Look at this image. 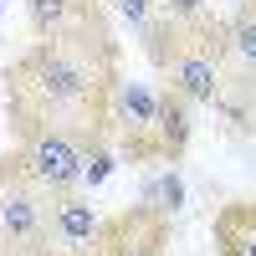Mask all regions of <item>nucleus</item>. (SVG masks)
<instances>
[{
	"label": "nucleus",
	"mask_w": 256,
	"mask_h": 256,
	"mask_svg": "<svg viewBox=\"0 0 256 256\" xmlns=\"http://www.w3.org/2000/svg\"><path fill=\"white\" fill-rule=\"evenodd\" d=\"M88 6H98V0H88Z\"/></svg>",
	"instance_id": "obj_14"
},
{
	"label": "nucleus",
	"mask_w": 256,
	"mask_h": 256,
	"mask_svg": "<svg viewBox=\"0 0 256 256\" xmlns=\"http://www.w3.org/2000/svg\"><path fill=\"white\" fill-rule=\"evenodd\" d=\"M102 220H108V216H98L88 200L62 195L56 210H52V251L56 256H98Z\"/></svg>",
	"instance_id": "obj_6"
},
{
	"label": "nucleus",
	"mask_w": 256,
	"mask_h": 256,
	"mask_svg": "<svg viewBox=\"0 0 256 256\" xmlns=\"http://www.w3.org/2000/svg\"><path fill=\"white\" fill-rule=\"evenodd\" d=\"M52 195L41 190L20 159L10 169H0V241H6L16 256H36L52 246Z\"/></svg>",
	"instance_id": "obj_2"
},
{
	"label": "nucleus",
	"mask_w": 256,
	"mask_h": 256,
	"mask_svg": "<svg viewBox=\"0 0 256 256\" xmlns=\"http://www.w3.org/2000/svg\"><path fill=\"white\" fill-rule=\"evenodd\" d=\"M190 108H195V102H184L174 88H164V92H159V118H154V164H174L184 148H190V134H195Z\"/></svg>",
	"instance_id": "obj_7"
},
{
	"label": "nucleus",
	"mask_w": 256,
	"mask_h": 256,
	"mask_svg": "<svg viewBox=\"0 0 256 256\" xmlns=\"http://www.w3.org/2000/svg\"><path fill=\"white\" fill-rule=\"evenodd\" d=\"M164 241H169V216H159L154 205H134L102 220L98 256H164Z\"/></svg>",
	"instance_id": "obj_5"
},
{
	"label": "nucleus",
	"mask_w": 256,
	"mask_h": 256,
	"mask_svg": "<svg viewBox=\"0 0 256 256\" xmlns=\"http://www.w3.org/2000/svg\"><path fill=\"white\" fill-rule=\"evenodd\" d=\"M98 26V20H92ZM113 46L108 31H88L77 36H56V41H36L10 67V118L26 134L56 128V134L77 138L82 148L98 144V134L108 128V92H113Z\"/></svg>",
	"instance_id": "obj_1"
},
{
	"label": "nucleus",
	"mask_w": 256,
	"mask_h": 256,
	"mask_svg": "<svg viewBox=\"0 0 256 256\" xmlns=\"http://www.w3.org/2000/svg\"><path fill=\"white\" fill-rule=\"evenodd\" d=\"M26 16H31L36 41H56V36L88 31L92 20H98V6H88V0H31Z\"/></svg>",
	"instance_id": "obj_8"
},
{
	"label": "nucleus",
	"mask_w": 256,
	"mask_h": 256,
	"mask_svg": "<svg viewBox=\"0 0 256 256\" xmlns=\"http://www.w3.org/2000/svg\"><path fill=\"white\" fill-rule=\"evenodd\" d=\"M154 10H159L154 0H118V16H123V20H134V26H144Z\"/></svg>",
	"instance_id": "obj_12"
},
{
	"label": "nucleus",
	"mask_w": 256,
	"mask_h": 256,
	"mask_svg": "<svg viewBox=\"0 0 256 256\" xmlns=\"http://www.w3.org/2000/svg\"><path fill=\"white\" fill-rule=\"evenodd\" d=\"M144 205H154L159 216H174V210L184 205V184H180V174L159 169V174L148 180V190H144Z\"/></svg>",
	"instance_id": "obj_10"
},
{
	"label": "nucleus",
	"mask_w": 256,
	"mask_h": 256,
	"mask_svg": "<svg viewBox=\"0 0 256 256\" xmlns=\"http://www.w3.org/2000/svg\"><path fill=\"white\" fill-rule=\"evenodd\" d=\"M230 62L251 77L256 72V16L251 10H236L230 16Z\"/></svg>",
	"instance_id": "obj_9"
},
{
	"label": "nucleus",
	"mask_w": 256,
	"mask_h": 256,
	"mask_svg": "<svg viewBox=\"0 0 256 256\" xmlns=\"http://www.w3.org/2000/svg\"><path fill=\"white\" fill-rule=\"evenodd\" d=\"M241 256H256V220H251V230H246V246H241Z\"/></svg>",
	"instance_id": "obj_13"
},
{
	"label": "nucleus",
	"mask_w": 256,
	"mask_h": 256,
	"mask_svg": "<svg viewBox=\"0 0 256 256\" xmlns=\"http://www.w3.org/2000/svg\"><path fill=\"white\" fill-rule=\"evenodd\" d=\"M154 118H159V92L134 77H113L108 92V128L123 134V154L154 159Z\"/></svg>",
	"instance_id": "obj_4"
},
{
	"label": "nucleus",
	"mask_w": 256,
	"mask_h": 256,
	"mask_svg": "<svg viewBox=\"0 0 256 256\" xmlns=\"http://www.w3.org/2000/svg\"><path fill=\"white\" fill-rule=\"evenodd\" d=\"M154 6H159L169 20H180V26H195V20H205V16H210L205 0H154Z\"/></svg>",
	"instance_id": "obj_11"
},
{
	"label": "nucleus",
	"mask_w": 256,
	"mask_h": 256,
	"mask_svg": "<svg viewBox=\"0 0 256 256\" xmlns=\"http://www.w3.org/2000/svg\"><path fill=\"white\" fill-rule=\"evenodd\" d=\"M20 169L46 190V195H67V190L82 180V144L56 134V128H41V134H26L20 144Z\"/></svg>",
	"instance_id": "obj_3"
}]
</instances>
